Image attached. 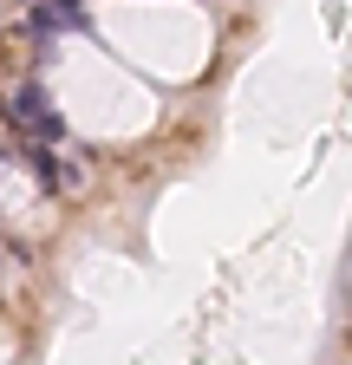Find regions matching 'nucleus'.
Segmentation results:
<instances>
[{
    "label": "nucleus",
    "mask_w": 352,
    "mask_h": 365,
    "mask_svg": "<svg viewBox=\"0 0 352 365\" xmlns=\"http://www.w3.org/2000/svg\"><path fill=\"white\" fill-rule=\"evenodd\" d=\"M7 118H14L20 130H33V137H46V144H53V137H66V118H59V111H46V98H39L33 85H26V91H14Z\"/></svg>",
    "instance_id": "nucleus-1"
}]
</instances>
